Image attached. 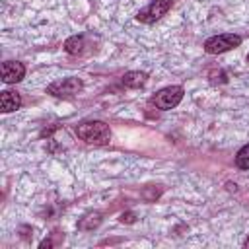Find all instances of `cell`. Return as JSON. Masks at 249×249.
<instances>
[{
    "instance_id": "cell-13",
    "label": "cell",
    "mask_w": 249,
    "mask_h": 249,
    "mask_svg": "<svg viewBox=\"0 0 249 249\" xmlns=\"http://www.w3.org/2000/svg\"><path fill=\"white\" fill-rule=\"evenodd\" d=\"M247 62H249V54H247Z\"/></svg>"
},
{
    "instance_id": "cell-4",
    "label": "cell",
    "mask_w": 249,
    "mask_h": 249,
    "mask_svg": "<svg viewBox=\"0 0 249 249\" xmlns=\"http://www.w3.org/2000/svg\"><path fill=\"white\" fill-rule=\"evenodd\" d=\"M80 89H82V80H80V78H74V76L56 80V82H53L51 86H47V93L56 95V97H72V95H76Z\"/></svg>"
},
{
    "instance_id": "cell-7",
    "label": "cell",
    "mask_w": 249,
    "mask_h": 249,
    "mask_svg": "<svg viewBox=\"0 0 249 249\" xmlns=\"http://www.w3.org/2000/svg\"><path fill=\"white\" fill-rule=\"evenodd\" d=\"M19 105H21V99H19V95L16 91H10V89L2 91V95H0V107H2L4 113L16 111Z\"/></svg>"
},
{
    "instance_id": "cell-3",
    "label": "cell",
    "mask_w": 249,
    "mask_h": 249,
    "mask_svg": "<svg viewBox=\"0 0 249 249\" xmlns=\"http://www.w3.org/2000/svg\"><path fill=\"white\" fill-rule=\"evenodd\" d=\"M181 99H183V88H181V86H167V88L160 89V91L152 97V103H154L158 109L167 111V109L175 107Z\"/></svg>"
},
{
    "instance_id": "cell-2",
    "label": "cell",
    "mask_w": 249,
    "mask_h": 249,
    "mask_svg": "<svg viewBox=\"0 0 249 249\" xmlns=\"http://www.w3.org/2000/svg\"><path fill=\"white\" fill-rule=\"evenodd\" d=\"M241 45V37L233 35V33H222V35H214L210 39H206L204 43V51L208 54H218V53H226L230 49H235Z\"/></svg>"
},
{
    "instance_id": "cell-1",
    "label": "cell",
    "mask_w": 249,
    "mask_h": 249,
    "mask_svg": "<svg viewBox=\"0 0 249 249\" xmlns=\"http://www.w3.org/2000/svg\"><path fill=\"white\" fill-rule=\"evenodd\" d=\"M76 134L88 144H107L111 140V130L103 121H86L76 126Z\"/></svg>"
},
{
    "instance_id": "cell-10",
    "label": "cell",
    "mask_w": 249,
    "mask_h": 249,
    "mask_svg": "<svg viewBox=\"0 0 249 249\" xmlns=\"http://www.w3.org/2000/svg\"><path fill=\"white\" fill-rule=\"evenodd\" d=\"M64 49H66V53H70V54H80V53L84 51V37H82V35H74V37L66 39Z\"/></svg>"
},
{
    "instance_id": "cell-5",
    "label": "cell",
    "mask_w": 249,
    "mask_h": 249,
    "mask_svg": "<svg viewBox=\"0 0 249 249\" xmlns=\"http://www.w3.org/2000/svg\"><path fill=\"white\" fill-rule=\"evenodd\" d=\"M169 8H171V0H152L146 8H142L136 14V19L142 21V23H154L156 19L165 16Z\"/></svg>"
},
{
    "instance_id": "cell-6",
    "label": "cell",
    "mask_w": 249,
    "mask_h": 249,
    "mask_svg": "<svg viewBox=\"0 0 249 249\" xmlns=\"http://www.w3.org/2000/svg\"><path fill=\"white\" fill-rule=\"evenodd\" d=\"M25 76V66L18 60H6L2 62V80L6 84H16Z\"/></svg>"
},
{
    "instance_id": "cell-9",
    "label": "cell",
    "mask_w": 249,
    "mask_h": 249,
    "mask_svg": "<svg viewBox=\"0 0 249 249\" xmlns=\"http://www.w3.org/2000/svg\"><path fill=\"white\" fill-rule=\"evenodd\" d=\"M99 222H101V214H99V212H89V214H86V216L78 222V228H80V230H93V228L99 226Z\"/></svg>"
},
{
    "instance_id": "cell-11",
    "label": "cell",
    "mask_w": 249,
    "mask_h": 249,
    "mask_svg": "<svg viewBox=\"0 0 249 249\" xmlns=\"http://www.w3.org/2000/svg\"><path fill=\"white\" fill-rule=\"evenodd\" d=\"M235 163H237V167H241V169H249V144H245V146L237 152Z\"/></svg>"
},
{
    "instance_id": "cell-12",
    "label": "cell",
    "mask_w": 249,
    "mask_h": 249,
    "mask_svg": "<svg viewBox=\"0 0 249 249\" xmlns=\"http://www.w3.org/2000/svg\"><path fill=\"white\" fill-rule=\"evenodd\" d=\"M119 220H121L123 224H132V222H134L136 218H134V212H123Z\"/></svg>"
},
{
    "instance_id": "cell-8",
    "label": "cell",
    "mask_w": 249,
    "mask_h": 249,
    "mask_svg": "<svg viewBox=\"0 0 249 249\" xmlns=\"http://www.w3.org/2000/svg\"><path fill=\"white\" fill-rule=\"evenodd\" d=\"M148 80V74L146 72H138V70H132V72H126L123 76V84L126 88H142Z\"/></svg>"
}]
</instances>
